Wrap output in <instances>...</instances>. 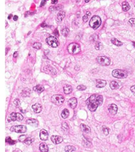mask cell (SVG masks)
I'll return each mask as SVG.
<instances>
[{
  "label": "cell",
  "mask_w": 135,
  "mask_h": 152,
  "mask_svg": "<svg viewBox=\"0 0 135 152\" xmlns=\"http://www.w3.org/2000/svg\"><path fill=\"white\" fill-rule=\"evenodd\" d=\"M63 90L65 94H71L72 91V87L70 85H66L63 87Z\"/></svg>",
  "instance_id": "cell-22"
},
{
  "label": "cell",
  "mask_w": 135,
  "mask_h": 152,
  "mask_svg": "<svg viewBox=\"0 0 135 152\" xmlns=\"http://www.w3.org/2000/svg\"><path fill=\"white\" fill-rule=\"evenodd\" d=\"M68 105L71 108L74 109L77 105V99L74 97L71 98L68 100Z\"/></svg>",
  "instance_id": "cell-13"
},
{
  "label": "cell",
  "mask_w": 135,
  "mask_h": 152,
  "mask_svg": "<svg viewBox=\"0 0 135 152\" xmlns=\"http://www.w3.org/2000/svg\"><path fill=\"white\" fill-rule=\"evenodd\" d=\"M26 127L24 125H16L11 127L10 131L17 133H24L26 131Z\"/></svg>",
  "instance_id": "cell-9"
},
{
  "label": "cell",
  "mask_w": 135,
  "mask_h": 152,
  "mask_svg": "<svg viewBox=\"0 0 135 152\" xmlns=\"http://www.w3.org/2000/svg\"><path fill=\"white\" fill-rule=\"evenodd\" d=\"M14 104L16 107H19L20 106V104H21L20 101V100L18 98H16L14 100Z\"/></svg>",
  "instance_id": "cell-37"
},
{
  "label": "cell",
  "mask_w": 135,
  "mask_h": 152,
  "mask_svg": "<svg viewBox=\"0 0 135 152\" xmlns=\"http://www.w3.org/2000/svg\"><path fill=\"white\" fill-rule=\"evenodd\" d=\"M56 31H57V33H56V32H54V34L56 35V36H59L58 32H57V29L56 30Z\"/></svg>",
  "instance_id": "cell-47"
},
{
  "label": "cell",
  "mask_w": 135,
  "mask_h": 152,
  "mask_svg": "<svg viewBox=\"0 0 135 152\" xmlns=\"http://www.w3.org/2000/svg\"><path fill=\"white\" fill-rule=\"evenodd\" d=\"M77 89H78V90H80V91H83V90H86L87 87L84 86V85H80V86H78V87H77Z\"/></svg>",
  "instance_id": "cell-36"
},
{
  "label": "cell",
  "mask_w": 135,
  "mask_h": 152,
  "mask_svg": "<svg viewBox=\"0 0 135 152\" xmlns=\"http://www.w3.org/2000/svg\"><path fill=\"white\" fill-rule=\"evenodd\" d=\"M39 149L41 152H47L49 151L48 146L45 143H42L40 144L39 146Z\"/></svg>",
  "instance_id": "cell-18"
},
{
  "label": "cell",
  "mask_w": 135,
  "mask_h": 152,
  "mask_svg": "<svg viewBox=\"0 0 135 152\" xmlns=\"http://www.w3.org/2000/svg\"><path fill=\"white\" fill-rule=\"evenodd\" d=\"M13 152H22V151H21L20 149L17 148V149H15L14 151H13Z\"/></svg>",
  "instance_id": "cell-45"
},
{
  "label": "cell",
  "mask_w": 135,
  "mask_h": 152,
  "mask_svg": "<svg viewBox=\"0 0 135 152\" xmlns=\"http://www.w3.org/2000/svg\"></svg>",
  "instance_id": "cell-53"
},
{
  "label": "cell",
  "mask_w": 135,
  "mask_h": 152,
  "mask_svg": "<svg viewBox=\"0 0 135 152\" xmlns=\"http://www.w3.org/2000/svg\"><path fill=\"white\" fill-rule=\"evenodd\" d=\"M96 60L97 62L102 66H107L110 64V59L106 56H99Z\"/></svg>",
  "instance_id": "cell-8"
},
{
  "label": "cell",
  "mask_w": 135,
  "mask_h": 152,
  "mask_svg": "<svg viewBox=\"0 0 135 152\" xmlns=\"http://www.w3.org/2000/svg\"><path fill=\"white\" fill-rule=\"evenodd\" d=\"M13 17V16H12V14H10V15H9V16H8V17H7V18H8V19L9 20H10L11 19V17Z\"/></svg>",
  "instance_id": "cell-48"
},
{
  "label": "cell",
  "mask_w": 135,
  "mask_h": 152,
  "mask_svg": "<svg viewBox=\"0 0 135 152\" xmlns=\"http://www.w3.org/2000/svg\"><path fill=\"white\" fill-rule=\"evenodd\" d=\"M108 111L112 115H115L117 113L118 111V107L114 104L109 105L108 107Z\"/></svg>",
  "instance_id": "cell-10"
},
{
  "label": "cell",
  "mask_w": 135,
  "mask_h": 152,
  "mask_svg": "<svg viewBox=\"0 0 135 152\" xmlns=\"http://www.w3.org/2000/svg\"><path fill=\"white\" fill-rule=\"evenodd\" d=\"M110 88L112 89V90H114V89H118L119 87V85L117 82L115 81H112L110 83Z\"/></svg>",
  "instance_id": "cell-24"
},
{
  "label": "cell",
  "mask_w": 135,
  "mask_h": 152,
  "mask_svg": "<svg viewBox=\"0 0 135 152\" xmlns=\"http://www.w3.org/2000/svg\"><path fill=\"white\" fill-rule=\"evenodd\" d=\"M61 34L64 37H67L69 33V30L68 28H64L61 31Z\"/></svg>",
  "instance_id": "cell-33"
},
{
  "label": "cell",
  "mask_w": 135,
  "mask_h": 152,
  "mask_svg": "<svg viewBox=\"0 0 135 152\" xmlns=\"http://www.w3.org/2000/svg\"><path fill=\"white\" fill-rule=\"evenodd\" d=\"M101 46H102V43H101V42H97L96 43V45H95V49L97 50H98L101 49Z\"/></svg>",
  "instance_id": "cell-35"
},
{
  "label": "cell",
  "mask_w": 135,
  "mask_h": 152,
  "mask_svg": "<svg viewBox=\"0 0 135 152\" xmlns=\"http://www.w3.org/2000/svg\"><path fill=\"white\" fill-rule=\"evenodd\" d=\"M51 140L55 144H58L63 142V139L61 137L57 135H52L51 137Z\"/></svg>",
  "instance_id": "cell-12"
},
{
  "label": "cell",
  "mask_w": 135,
  "mask_h": 152,
  "mask_svg": "<svg viewBox=\"0 0 135 152\" xmlns=\"http://www.w3.org/2000/svg\"><path fill=\"white\" fill-rule=\"evenodd\" d=\"M76 148L73 146L68 145L65 147V151L66 152H73L76 151Z\"/></svg>",
  "instance_id": "cell-27"
},
{
  "label": "cell",
  "mask_w": 135,
  "mask_h": 152,
  "mask_svg": "<svg viewBox=\"0 0 135 152\" xmlns=\"http://www.w3.org/2000/svg\"><path fill=\"white\" fill-rule=\"evenodd\" d=\"M66 16V13L63 11H61L59 12L57 14V22H61L62 20L64 19V17Z\"/></svg>",
  "instance_id": "cell-21"
},
{
  "label": "cell",
  "mask_w": 135,
  "mask_h": 152,
  "mask_svg": "<svg viewBox=\"0 0 135 152\" xmlns=\"http://www.w3.org/2000/svg\"><path fill=\"white\" fill-rule=\"evenodd\" d=\"M26 135H22V136H21L20 137H19V141H20V142H23L24 143V141H25V139H26Z\"/></svg>",
  "instance_id": "cell-40"
},
{
  "label": "cell",
  "mask_w": 135,
  "mask_h": 152,
  "mask_svg": "<svg viewBox=\"0 0 135 152\" xmlns=\"http://www.w3.org/2000/svg\"><path fill=\"white\" fill-rule=\"evenodd\" d=\"M107 84L106 81L104 80L101 79H97L96 80V86L97 88H103L104 86H106Z\"/></svg>",
  "instance_id": "cell-14"
},
{
  "label": "cell",
  "mask_w": 135,
  "mask_h": 152,
  "mask_svg": "<svg viewBox=\"0 0 135 152\" xmlns=\"http://www.w3.org/2000/svg\"><path fill=\"white\" fill-rule=\"evenodd\" d=\"M129 23L132 26H135V19L131 18L129 20Z\"/></svg>",
  "instance_id": "cell-38"
},
{
  "label": "cell",
  "mask_w": 135,
  "mask_h": 152,
  "mask_svg": "<svg viewBox=\"0 0 135 152\" xmlns=\"http://www.w3.org/2000/svg\"><path fill=\"white\" fill-rule=\"evenodd\" d=\"M111 41L112 42V43H113L114 45L116 46L117 47H120L122 46V44H123L122 42L119 41L118 40H117L116 38H112L111 40Z\"/></svg>",
  "instance_id": "cell-25"
},
{
  "label": "cell",
  "mask_w": 135,
  "mask_h": 152,
  "mask_svg": "<svg viewBox=\"0 0 135 152\" xmlns=\"http://www.w3.org/2000/svg\"><path fill=\"white\" fill-rule=\"evenodd\" d=\"M67 50L69 53L72 54H78L81 51L80 47L78 43L74 42L69 44L67 47Z\"/></svg>",
  "instance_id": "cell-3"
},
{
  "label": "cell",
  "mask_w": 135,
  "mask_h": 152,
  "mask_svg": "<svg viewBox=\"0 0 135 152\" xmlns=\"http://www.w3.org/2000/svg\"><path fill=\"white\" fill-rule=\"evenodd\" d=\"M101 24V20L99 16H94L89 21V26L94 30L98 29Z\"/></svg>",
  "instance_id": "cell-2"
},
{
  "label": "cell",
  "mask_w": 135,
  "mask_h": 152,
  "mask_svg": "<svg viewBox=\"0 0 135 152\" xmlns=\"http://www.w3.org/2000/svg\"><path fill=\"white\" fill-rule=\"evenodd\" d=\"M26 123L30 125H31L32 126L37 127L39 125V122L36 119H35L33 118H30L27 119L26 121Z\"/></svg>",
  "instance_id": "cell-16"
},
{
  "label": "cell",
  "mask_w": 135,
  "mask_h": 152,
  "mask_svg": "<svg viewBox=\"0 0 135 152\" xmlns=\"http://www.w3.org/2000/svg\"><path fill=\"white\" fill-rule=\"evenodd\" d=\"M5 23H6V27L7 25V22H6V21H5Z\"/></svg>",
  "instance_id": "cell-50"
},
{
  "label": "cell",
  "mask_w": 135,
  "mask_h": 152,
  "mask_svg": "<svg viewBox=\"0 0 135 152\" xmlns=\"http://www.w3.org/2000/svg\"><path fill=\"white\" fill-rule=\"evenodd\" d=\"M103 97L100 94H92L86 100L88 108L91 111H95L99 106L103 103Z\"/></svg>",
  "instance_id": "cell-1"
},
{
  "label": "cell",
  "mask_w": 135,
  "mask_h": 152,
  "mask_svg": "<svg viewBox=\"0 0 135 152\" xmlns=\"http://www.w3.org/2000/svg\"><path fill=\"white\" fill-rule=\"evenodd\" d=\"M112 75L114 78L118 79L126 78L128 76L127 72L123 70L114 69L112 72Z\"/></svg>",
  "instance_id": "cell-4"
},
{
  "label": "cell",
  "mask_w": 135,
  "mask_h": 152,
  "mask_svg": "<svg viewBox=\"0 0 135 152\" xmlns=\"http://www.w3.org/2000/svg\"><path fill=\"white\" fill-rule=\"evenodd\" d=\"M5 142L6 143H8L10 145H14L16 143V141H14L13 139H12L10 137H7L5 139Z\"/></svg>",
  "instance_id": "cell-28"
},
{
  "label": "cell",
  "mask_w": 135,
  "mask_h": 152,
  "mask_svg": "<svg viewBox=\"0 0 135 152\" xmlns=\"http://www.w3.org/2000/svg\"><path fill=\"white\" fill-rule=\"evenodd\" d=\"M122 8L124 11L127 12L130 9V6L127 2H124L122 3Z\"/></svg>",
  "instance_id": "cell-23"
},
{
  "label": "cell",
  "mask_w": 135,
  "mask_h": 152,
  "mask_svg": "<svg viewBox=\"0 0 135 152\" xmlns=\"http://www.w3.org/2000/svg\"><path fill=\"white\" fill-rule=\"evenodd\" d=\"M69 115V110H68L67 109H64L63 110V111H62L61 113V116L63 118V119H66Z\"/></svg>",
  "instance_id": "cell-26"
},
{
  "label": "cell",
  "mask_w": 135,
  "mask_h": 152,
  "mask_svg": "<svg viewBox=\"0 0 135 152\" xmlns=\"http://www.w3.org/2000/svg\"><path fill=\"white\" fill-rule=\"evenodd\" d=\"M51 101L57 106H60L64 103V98L61 94H55L52 97Z\"/></svg>",
  "instance_id": "cell-5"
},
{
  "label": "cell",
  "mask_w": 135,
  "mask_h": 152,
  "mask_svg": "<svg viewBox=\"0 0 135 152\" xmlns=\"http://www.w3.org/2000/svg\"><path fill=\"white\" fill-rule=\"evenodd\" d=\"M13 20H14V21H16L17 20H18V16H13Z\"/></svg>",
  "instance_id": "cell-43"
},
{
  "label": "cell",
  "mask_w": 135,
  "mask_h": 152,
  "mask_svg": "<svg viewBox=\"0 0 135 152\" xmlns=\"http://www.w3.org/2000/svg\"><path fill=\"white\" fill-rule=\"evenodd\" d=\"M134 46H135V44H134Z\"/></svg>",
  "instance_id": "cell-52"
},
{
  "label": "cell",
  "mask_w": 135,
  "mask_h": 152,
  "mask_svg": "<svg viewBox=\"0 0 135 152\" xmlns=\"http://www.w3.org/2000/svg\"><path fill=\"white\" fill-rule=\"evenodd\" d=\"M44 70L46 71L47 73L51 74V75H54V74H56V70L50 66L45 67L44 68Z\"/></svg>",
  "instance_id": "cell-15"
},
{
  "label": "cell",
  "mask_w": 135,
  "mask_h": 152,
  "mask_svg": "<svg viewBox=\"0 0 135 152\" xmlns=\"http://www.w3.org/2000/svg\"><path fill=\"white\" fill-rule=\"evenodd\" d=\"M84 144H83V145L84 146H86V144L87 145V147H90L92 146V144L90 142H89L87 141H84Z\"/></svg>",
  "instance_id": "cell-39"
},
{
  "label": "cell",
  "mask_w": 135,
  "mask_h": 152,
  "mask_svg": "<svg viewBox=\"0 0 135 152\" xmlns=\"http://www.w3.org/2000/svg\"><path fill=\"white\" fill-rule=\"evenodd\" d=\"M7 49L6 48V54H7Z\"/></svg>",
  "instance_id": "cell-49"
},
{
  "label": "cell",
  "mask_w": 135,
  "mask_h": 152,
  "mask_svg": "<svg viewBox=\"0 0 135 152\" xmlns=\"http://www.w3.org/2000/svg\"><path fill=\"white\" fill-rule=\"evenodd\" d=\"M46 3H47V1H42L41 2V3L40 6L42 7V6H44V5H45V4H46Z\"/></svg>",
  "instance_id": "cell-42"
},
{
  "label": "cell",
  "mask_w": 135,
  "mask_h": 152,
  "mask_svg": "<svg viewBox=\"0 0 135 152\" xmlns=\"http://www.w3.org/2000/svg\"><path fill=\"white\" fill-rule=\"evenodd\" d=\"M32 109H33V110L35 113H40V112L42 110V106L40 104H37V103L34 104V105H32Z\"/></svg>",
  "instance_id": "cell-17"
},
{
  "label": "cell",
  "mask_w": 135,
  "mask_h": 152,
  "mask_svg": "<svg viewBox=\"0 0 135 152\" xmlns=\"http://www.w3.org/2000/svg\"><path fill=\"white\" fill-rule=\"evenodd\" d=\"M41 47L42 44L41 43H40V42H36V43H34L33 45V48L36 49H40L41 48Z\"/></svg>",
  "instance_id": "cell-34"
},
{
  "label": "cell",
  "mask_w": 135,
  "mask_h": 152,
  "mask_svg": "<svg viewBox=\"0 0 135 152\" xmlns=\"http://www.w3.org/2000/svg\"><path fill=\"white\" fill-rule=\"evenodd\" d=\"M130 90L132 93V94H133L134 95H135V85H134L131 87Z\"/></svg>",
  "instance_id": "cell-41"
},
{
  "label": "cell",
  "mask_w": 135,
  "mask_h": 152,
  "mask_svg": "<svg viewBox=\"0 0 135 152\" xmlns=\"http://www.w3.org/2000/svg\"><path fill=\"white\" fill-rule=\"evenodd\" d=\"M62 128L64 131H69V126L66 122H63V123L62 124Z\"/></svg>",
  "instance_id": "cell-32"
},
{
  "label": "cell",
  "mask_w": 135,
  "mask_h": 152,
  "mask_svg": "<svg viewBox=\"0 0 135 152\" xmlns=\"http://www.w3.org/2000/svg\"><path fill=\"white\" fill-rule=\"evenodd\" d=\"M102 131H103V133L105 135H108V134H109L110 129L106 126H102Z\"/></svg>",
  "instance_id": "cell-30"
},
{
  "label": "cell",
  "mask_w": 135,
  "mask_h": 152,
  "mask_svg": "<svg viewBox=\"0 0 135 152\" xmlns=\"http://www.w3.org/2000/svg\"><path fill=\"white\" fill-rule=\"evenodd\" d=\"M17 56H18V53H17V52H15L14 54H13V57L14 58H16V57H17Z\"/></svg>",
  "instance_id": "cell-44"
},
{
  "label": "cell",
  "mask_w": 135,
  "mask_h": 152,
  "mask_svg": "<svg viewBox=\"0 0 135 152\" xmlns=\"http://www.w3.org/2000/svg\"><path fill=\"white\" fill-rule=\"evenodd\" d=\"M33 89L34 91H36L39 94L42 93L44 90V87L42 85H41V84H37L36 86L34 87Z\"/></svg>",
  "instance_id": "cell-20"
},
{
  "label": "cell",
  "mask_w": 135,
  "mask_h": 152,
  "mask_svg": "<svg viewBox=\"0 0 135 152\" xmlns=\"http://www.w3.org/2000/svg\"><path fill=\"white\" fill-rule=\"evenodd\" d=\"M90 16H91V13H90V12H87L86 15H84V16H83V17H82V20H83V21L84 22H86L88 21V19H89V17Z\"/></svg>",
  "instance_id": "cell-31"
},
{
  "label": "cell",
  "mask_w": 135,
  "mask_h": 152,
  "mask_svg": "<svg viewBox=\"0 0 135 152\" xmlns=\"http://www.w3.org/2000/svg\"><path fill=\"white\" fill-rule=\"evenodd\" d=\"M49 134L47 131L44 129H42L40 132V138L42 141H47L48 138Z\"/></svg>",
  "instance_id": "cell-11"
},
{
  "label": "cell",
  "mask_w": 135,
  "mask_h": 152,
  "mask_svg": "<svg viewBox=\"0 0 135 152\" xmlns=\"http://www.w3.org/2000/svg\"><path fill=\"white\" fill-rule=\"evenodd\" d=\"M85 2H86V3H87V2H89V1H86Z\"/></svg>",
  "instance_id": "cell-51"
},
{
  "label": "cell",
  "mask_w": 135,
  "mask_h": 152,
  "mask_svg": "<svg viewBox=\"0 0 135 152\" xmlns=\"http://www.w3.org/2000/svg\"><path fill=\"white\" fill-rule=\"evenodd\" d=\"M80 128L82 131L87 134L89 133L91 131L90 128L88 126H87L86 125L83 124H81L80 125Z\"/></svg>",
  "instance_id": "cell-19"
},
{
  "label": "cell",
  "mask_w": 135,
  "mask_h": 152,
  "mask_svg": "<svg viewBox=\"0 0 135 152\" xmlns=\"http://www.w3.org/2000/svg\"><path fill=\"white\" fill-rule=\"evenodd\" d=\"M23 119V116L21 114L13 112L9 116L8 118H7V121L9 123L11 121H22Z\"/></svg>",
  "instance_id": "cell-6"
},
{
  "label": "cell",
  "mask_w": 135,
  "mask_h": 152,
  "mask_svg": "<svg viewBox=\"0 0 135 152\" xmlns=\"http://www.w3.org/2000/svg\"><path fill=\"white\" fill-rule=\"evenodd\" d=\"M34 141V139L30 137H26V139H25V141H24V143L27 144V145H30V144L32 143H33Z\"/></svg>",
  "instance_id": "cell-29"
},
{
  "label": "cell",
  "mask_w": 135,
  "mask_h": 152,
  "mask_svg": "<svg viewBox=\"0 0 135 152\" xmlns=\"http://www.w3.org/2000/svg\"><path fill=\"white\" fill-rule=\"evenodd\" d=\"M57 3V0H56V1H55V0H54V1H51V3L52 4H56Z\"/></svg>",
  "instance_id": "cell-46"
},
{
  "label": "cell",
  "mask_w": 135,
  "mask_h": 152,
  "mask_svg": "<svg viewBox=\"0 0 135 152\" xmlns=\"http://www.w3.org/2000/svg\"><path fill=\"white\" fill-rule=\"evenodd\" d=\"M46 41L48 45L52 48H57L59 45V43L57 39L55 37L50 36L46 39Z\"/></svg>",
  "instance_id": "cell-7"
}]
</instances>
